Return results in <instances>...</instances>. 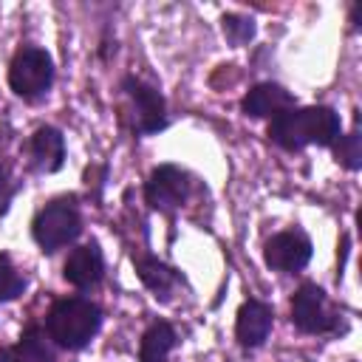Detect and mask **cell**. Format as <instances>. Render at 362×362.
I'll return each instance as SVG.
<instances>
[{
    "mask_svg": "<svg viewBox=\"0 0 362 362\" xmlns=\"http://www.w3.org/2000/svg\"><path fill=\"white\" fill-rule=\"evenodd\" d=\"M342 133L339 113L328 105H311V107H288L269 119V139L283 150H303L308 144L331 147Z\"/></svg>",
    "mask_w": 362,
    "mask_h": 362,
    "instance_id": "1",
    "label": "cell"
},
{
    "mask_svg": "<svg viewBox=\"0 0 362 362\" xmlns=\"http://www.w3.org/2000/svg\"><path fill=\"white\" fill-rule=\"evenodd\" d=\"M102 328V308L88 297H59L45 314V334L65 351H82Z\"/></svg>",
    "mask_w": 362,
    "mask_h": 362,
    "instance_id": "2",
    "label": "cell"
},
{
    "mask_svg": "<svg viewBox=\"0 0 362 362\" xmlns=\"http://www.w3.org/2000/svg\"><path fill=\"white\" fill-rule=\"evenodd\" d=\"M79 232H82V212H79V198L74 192L51 198L31 218V238L42 255H54L65 249L79 238Z\"/></svg>",
    "mask_w": 362,
    "mask_h": 362,
    "instance_id": "3",
    "label": "cell"
},
{
    "mask_svg": "<svg viewBox=\"0 0 362 362\" xmlns=\"http://www.w3.org/2000/svg\"><path fill=\"white\" fill-rule=\"evenodd\" d=\"M54 59L45 48L40 45H20L8 62V88L14 90V96L25 99V102H37L42 99L51 85H54Z\"/></svg>",
    "mask_w": 362,
    "mask_h": 362,
    "instance_id": "4",
    "label": "cell"
},
{
    "mask_svg": "<svg viewBox=\"0 0 362 362\" xmlns=\"http://www.w3.org/2000/svg\"><path fill=\"white\" fill-rule=\"evenodd\" d=\"M122 93L127 99L124 119H127V124L136 136H156L170 124L164 96L150 82L130 74V76L122 79Z\"/></svg>",
    "mask_w": 362,
    "mask_h": 362,
    "instance_id": "5",
    "label": "cell"
},
{
    "mask_svg": "<svg viewBox=\"0 0 362 362\" xmlns=\"http://www.w3.org/2000/svg\"><path fill=\"white\" fill-rule=\"evenodd\" d=\"M291 325L303 334L325 337L345 331L342 311L328 300V294L317 283H303L291 297Z\"/></svg>",
    "mask_w": 362,
    "mask_h": 362,
    "instance_id": "6",
    "label": "cell"
},
{
    "mask_svg": "<svg viewBox=\"0 0 362 362\" xmlns=\"http://www.w3.org/2000/svg\"><path fill=\"white\" fill-rule=\"evenodd\" d=\"M192 195V175L175 164L156 167L144 181V204L161 215H175Z\"/></svg>",
    "mask_w": 362,
    "mask_h": 362,
    "instance_id": "7",
    "label": "cell"
},
{
    "mask_svg": "<svg viewBox=\"0 0 362 362\" xmlns=\"http://www.w3.org/2000/svg\"><path fill=\"white\" fill-rule=\"evenodd\" d=\"M263 260L272 272H280V274H297L308 266L311 260V240L305 232L300 229H286V232H277L266 240L263 246Z\"/></svg>",
    "mask_w": 362,
    "mask_h": 362,
    "instance_id": "8",
    "label": "cell"
},
{
    "mask_svg": "<svg viewBox=\"0 0 362 362\" xmlns=\"http://www.w3.org/2000/svg\"><path fill=\"white\" fill-rule=\"evenodd\" d=\"M130 260H133V269L139 274V280L144 283V288L161 300V303H170L178 291V286L184 283L181 272L173 269L170 263H164L161 257L150 255L147 249H130Z\"/></svg>",
    "mask_w": 362,
    "mask_h": 362,
    "instance_id": "9",
    "label": "cell"
},
{
    "mask_svg": "<svg viewBox=\"0 0 362 362\" xmlns=\"http://www.w3.org/2000/svg\"><path fill=\"white\" fill-rule=\"evenodd\" d=\"M62 277L74 286V288H82V291H90L102 283L105 277V257H102V249L96 240H88L76 249H71L65 266H62Z\"/></svg>",
    "mask_w": 362,
    "mask_h": 362,
    "instance_id": "10",
    "label": "cell"
},
{
    "mask_svg": "<svg viewBox=\"0 0 362 362\" xmlns=\"http://www.w3.org/2000/svg\"><path fill=\"white\" fill-rule=\"evenodd\" d=\"M25 156L34 173H57L65 164V136L51 124H40L28 136Z\"/></svg>",
    "mask_w": 362,
    "mask_h": 362,
    "instance_id": "11",
    "label": "cell"
},
{
    "mask_svg": "<svg viewBox=\"0 0 362 362\" xmlns=\"http://www.w3.org/2000/svg\"><path fill=\"white\" fill-rule=\"evenodd\" d=\"M272 325H274L272 305L260 300H246L235 317V339L240 348H260L269 339Z\"/></svg>",
    "mask_w": 362,
    "mask_h": 362,
    "instance_id": "12",
    "label": "cell"
},
{
    "mask_svg": "<svg viewBox=\"0 0 362 362\" xmlns=\"http://www.w3.org/2000/svg\"><path fill=\"white\" fill-rule=\"evenodd\" d=\"M294 105H297V99L277 82H257L240 99V110L252 119H274L277 113H283Z\"/></svg>",
    "mask_w": 362,
    "mask_h": 362,
    "instance_id": "13",
    "label": "cell"
},
{
    "mask_svg": "<svg viewBox=\"0 0 362 362\" xmlns=\"http://www.w3.org/2000/svg\"><path fill=\"white\" fill-rule=\"evenodd\" d=\"M0 362H54V345L37 322H31L14 345L0 348Z\"/></svg>",
    "mask_w": 362,
    "mask_h": 362,
    "instance_id": "14",
    "label": "cell"
},
{
    "mask_svg": "<svg viewBox=\"0 0 362 362\" xmlns=\"http://www.w3.org/2000/svg\"><path fill=\"white\" fill-rule=\"evenodd\" d=\"M178 345V334L167 320H156L147 325L139 342V362H167L170 351Z\"/></svg>",
    "mask_w": 362,
    "mask_h": 362,
    "instance_id": "15",
    "label": "cell"
},
{
    "mask_svg": "<svg viewBox=\"0 0 362 362\" xmlns=\"http://www.w3.org/2000/svg\"><path fill=\"white\" fill-rule=\"evenodd\" d=\"M25 286H28L25 274L14 266V260L6 252H0V303H11V300L23 297Z\"/></svg>",
    "mask_w": 362,
    "mask_h": 362,
    "instance_id": "16",
    "label": "cell"
},
{
    "mask_svg": "<svg viewBox=\"0 0 362 362\" xmlns=\"http://www.w3.org/2000/svg\"><path fill=\"white\" fill-rule=\"evenodd\" d=\"M331 147H334L337 161L345 170H359L362 167V136H359V127H354L351 133H339V139Z\"/></svg>",
    "mask_w": 362,
    "mask_h": 362,
    "instance_id": "17",
    "label": "cell"
},
{
    "mask_svg": "<svg viewBox=\"0 0 362 362\" xmlns=\"http://www.w3.org/2000/svg\"><path fill=\"white\" fill-rule=\"evenodd\" d=\"M221 28H223V37L229 40V45H246V42L255 40V31H257V25H255L252 17L235 14V11L232 14H223Z\"/></svg>",
    "mask_w": 362,
    "mask_h": 362,
    "instance_id": "18",
    "label": "cell"
},
{
    "mask_svg": "<svg viewBox=\"0 0 362 362\" xmlns=\"http://www.w3.org/2000/svg\"><path fill=\"white\" fill-rule=\"evenodd\" d=\"M17 189H20V181L14 178V167H11V158L6 153V139H0V215L8 212Z\"/></svg>",
    "mask_w": 362,
    "mask_h": 362,
    "instance_id": "19",
    "label": "cell"
}]
</instances>
